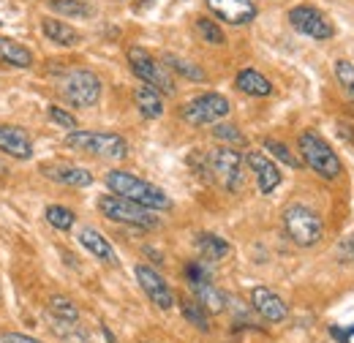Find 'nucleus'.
<instances>
[{
    "mask_svg": "<svg viewBox=\"0 0 354 343\" xmlns=\"http://www.w3.org/2000/svg\"><path fill=\"white\" fill-rule=\"evenodd\" d=\"M106 185H109L112 194L126 196V199H131V202L142 205V207H150V210H169L172 207V199L158 185L136 177L131 172H123V169L106 172Z\"/></svg>",
    "mask_w": 354,
    "mask_h": 343,
    "instance_id": "obj_1",
    "label": "nucleus"
},
{
    "mask_svg": "<svg viewBox=\"0 0 354 343\" xmlns=\"http://www.w3.org/2000/svg\"><path fill=\"white\" fill-rule=\"evenodd\" d=\"M66 147L98 156V158H112V161H120L129 156V142L120 133H109V131H71L66 136Z\"/></svg>",
    "mask_w": 354,
    "mask_h": 343,
    "instance_id": "obj_2",
    "label": "nucleus"
},
{
    "mask_svg": "<svg viewBox=\"0 0 354 343\" xmlns=\"http://www.w3.org/2000/svg\"><path fill=\"white\" fill-rule=\"evenodd\" d=\"M297 145H300V156H303V161H306L319 177H324V180H335V177L344 172V164H341L338 153H335V150L330 147V142L322 139L316 131H303L300 139H297Z\"/></svg>",
    "mask_w": 354,
    "mask_h": 343,
    "instance_id": "obj_3",
    "label": "nucleus"
},
{
    "mask_svg": "<svg viewBox=\"0 0 354 343\" xmlns=\"http://www.w3.org/2000/svg\"><path fill=\"white\" fill-rule=\"evenodd\" d=\"M126 57H129L131 71L142 80V82H145V85L156 87V90H158V93H164V95H172V93L177 90L175 77H172L169 66H167L164 60L153 57L147 49H142V46H129Z\"/></svg>",
    "mask_w": 354,
    "mask_h": 343,
    "instance_id": "obj_4",
    "label": "nucleus"
},
{
    "mask_svg": "<svg viewBox=\"0 0 354 343\" xmlns=\"http://www.w3.org/2000/svg\"><path fill=\"white\" fill-rule=\"evenodd\" d=\"M283 229L289 234V240L300 248H310L322 240L324 226L322 218L310 210L308 205H289L283 210Z\"/></svg>",
    "mask_w": 354,
    "mask_h": 343,
    "instance_id": "obj_5",
    "label": "nucleus"
},
{
    "mask_svg": "<svg viewBox=\"0 0 354 343\" xmlns=\"http://www.w3.org/2000/svg\"><path fill=\"white\" fill-rule=\"evenodd\" d=\"M98 210L104 213V218L115 221V223H129V226H139V229H156L158 226V218L150 207H142L126 196H101L98 199Z\"/></svg>",
    "mask_w": 354,
    "mask_h": 343,
    "instance_id": "obj_6",
    "label": "nucleus"
},
{
    "mask_svg": "<svg viewBox=\"0 0 354 343\" xmlns=\"http://www.w3.org/2000/svg\"><path fill=\"white\" fill-rule=\"evenodd\" d=\"M229 98L221 95V93H202V95H196V98H191L188 104H183V109H180V118L188 123V126H196V129H202V126H216V123H221L223 118L229 115Z\"/></svg>",
    "mask_w": 354,
    "mask_h": 343,
    "instance_id": "obj_7",
    "label": "nucleus"
},
{
    "mask_svg": "<svg viewBox=\"0 0 354 343\" xmlns=\"http://www.w3.org/2000/svg\"><path fill=\"white\" fill-rule=\"evenodd\" d=\"M60 93L71 106L88 109L95 106L101 98V80L88 68H74L60 80Z\"/></svg>",
    "mask_w": 354,
    "mask_h": 343,
    "instance_id": "obj_8",
    "label": "nucleus"
},
{
    "mask_svg": "<svg viewBox=\"0 0 354 343\" xmlns=\"http://www.w3.org/2000/svg\"><path fill=\"white\" fill-rule=\"evenodd\" d=\"M185 278H188V286L194 292V300L199 302L207 313H221L226 308V295L213 284V275H210L205 261H191L185 267Z\"/></svg>",
    "mask_w": 354,
    "mask_h": 343,
    "instance_id": "obj_9",
    "label": "nucleus"
},
{
    "mask_svg": "<svg viewBox=\"0 0 354 343\" xmlns=\"http://www.w3.org/2000/svg\"><path fill=\"white\" fill-rule=\"evenodd\" d=\"M289 22H292V28H295L297 33L310 36V39H316V41H327V39L335 36L333 22H330L319 8H313V6H295V8L289 11Z\"/></svg>",
    "mask_w": 354,
    "mask_h": 343,
    "instance_id": "obj_10",
    "label": "nucleus"
},
{
    "mask_svg": "<svg viewBox=\"0 0 354 343\" xmlns=\"http://www.w3.org/2000/svg\"><path fill=\"white\" fill-rule=\"evenodd\" d=\"M133 275H136L142 292L147 295V300L153 302L158 310H169V308L175 305V292H172V286L161 278V272H156V270L147 267V264H136Z\"/></svg>",
    "mask_w": 354,
    "mask_h": 343,
    "instance_id": "obj_11",
    "label": "nucleus"
},
{
    "mask_svg": "<svg viewBox=\"0 0 354 343\" xmlns=\"http://www.w3.org/2000/svg\"><path fill=\"white\" fill-rule=\"evenodd\" d=\"M207 161H210V169L223 183L226 191H237L240 188V180H243V174H240V169H243V156L234 147H216L207 156Z\"/></svg>",
    "mask_w": 354,
    "mask_h": 343,
    "instance_id": "obj_12",
    "label": "nucleus"
},
{
    "mask_svg": "<svg viewBox=\"0 0 354 343\" xmlns=\"http://www.w3.org/2000/svg\"><path fill=\"white\" fill-rule=\"evenodd\" d=\"M207 8L229 25H248L257 19V3L254 0H207Z\"/></svg>",
    "mask_w": 354,
    "mask_h": 343,
    "instance_id": "obj_13",
    "label": "nucleus"
},
{
    "mask_svg": "<svg viewBox=\"0 0 354 343\" xmlns=\"http://www.w3.org/2000/svg\"><path fill=\"white\" fill-rule=\"evenodd\" d=\"M251 305H254V310L265 322H270V324H278V322H283L289 316V305L283 302V297H278L267 286H254L251 289Z\"/></svg>",
    "mask_w": 354,
    "mask_h": 343,
    "instance_id": "obj_14",
    "label": "nucleus"
},
{
    "mask_svg": "<svg viewBox=\"0 0 354 343\" xmlns=\"http://www.w3.org/2000/svg\"><path fill=\"white\" fill-rule=\"evenodd\" d=\"M0 153L28 161L33 156V142H30L28 131L19 126H0Z\"/></svg>",
    "mask_w": 354,
    "mask_h": 343,
    "instance_id": "obj_15",
    "label": "nucleus"
},
{
    "mask_svg": "<svg viewBox=\"0 0 354 343\" xmlns=\"http://www.w3.org/2000/svg\"><path fill=\"white\" fill-rule=\"evenodd\" d=\"M41 172H44L49 180H55L60 185H68V188H88L90 183H93V174L85 167H74V164L55 161V164H44Z\"/></svg>",
    "mask_w": 354,
    "mask_h": 343,
    "instance_id": "obj_16",
    "label": "nucleus"
},
{
    "mask_svg": "<svg viewBox=\"0 0 354 343\" xmlns=\"http://www.w3.org/2000/svg\"><path fill=\"white\" fill-rule=\"evenodd\" d=\"M245 164L251 167V172L257 174V183H259V191L262 194H272L278 185H281V169L267 158L265 153H248L245 156Z\"/></svg>",
    "mask_w": 354,
    "mask_h": 343,
    "instance_id": "obj_17",
    "label": "nucleus"
},
{
    "mask_svg": "<svg viewBox=\"0 0 354 343\" xmlns=\"http://www.w3.org/2000/svg\"><path fill=\"white\" fill-rule=\"evenodd\" d=\"M80 243H82V248H88L93 257L98 259V261H106V264H118V254H115V248H112V243L98 232V229H93V226H85V229H80Z\"/></svg>",
    "mask_w": 354,
    "mask_h": 343,
    "instance_id": "obj_18",
    "label": "nucleus"
},
{
    "mask_svg": "<svg viewBox=\"0 0 354 343\" xmlns=\"http://www.w3.org/2000/svg\"><path fill=\"white\" fill-rule=\"evenodd\" d=\"M133 104H136L139 115H142V118H147V120H158V118L164 115L161 93L150 85H142V87H136V90H133Z\"/></svg>",
    "mask_w": 354,
    "mask_h": 343,
    "instance_id": "obj_19",
    "label": "nucleus"
},
{
    "mask_svg": "<svg viewBox=\"0 0 354 343\" xmlns=\"http://www.w3.org/2000/svg\"><path fill=\"white\" fill-rule=\"evenodd\" d=\"M0 66L30 68V66H33V55H30V49H25L19 41L0 36Z\"/></svg>",
    "mask_w": 354,
    "mask_h": 343,
    "instance_id": "obj_20",
    "label": "nucleus"
},
{
    "mask_svg": "<svg viewBox=\"0 0 354 343\" xmlns=\"http://www.w3.org/2000/svg\"><path fill=\"white\" fill-rule=\"evenodd\" d=\"M234 85H237V90H243L245 95H257V98H267V95H272V82L267 80L265 74L254 71V68H243V71L237 74Z\"/></svg>",
    "mask_w": 354,
    "mask_h": 343,
    "instance_id": "obj_21",
    "label": "nucleus"
},
{
    "mask_svg": "<svg viewBox=\"0 0 354 343\" xmlns=\"http://www.w3.org/2000/svg\"><path fill=\"white\" fill-rule=\"evenodd\" d=\"M41 30H44V36L49 39L52 44H60V46H77V44L82 41V36L71 28V25H66V22H57V19H41Z\"/></svg>",
    "mask_w": 354,
    "mask_h": 343,
    "instance_id": "obj_22",
    "label": "nucleus"
},
{
    "mask_svg": "<svg viewBox=\"0 0 354 343\" xmlns=\"http://www.w3.org/2000/svg\"><path fill=\"white\" fill-rule=\"evenodd\" d=\"M196 245H199V254H202L205 261H218V259H223L232 251L229 243L223 237H218V234H199Z\"/></svg>",
    "mask_w": 354,
    "mask_h": 343,
    "instance_id": "obj_23",
    "label": "nucleus"
},
{
    "mask_svg": "<svg viewBox=\"0 0 354 343\" xmlns=\"http://www.w3.org/2000/svg\"><path fill=\"white\" fill-rule=\"evenodd\" d=\"M49 316H52L57 324H77L80 308L68 300V297H52V300H49Z\"/></svg>",
    "mask_w": 354,
    "mask_h": 343,
    "instance_id": "obj_24",
    "label": "nucleus"
},
{
    "mask_svg": "<svg viewBox=\"0 0 354 343\" xmlns=\"http://www.w3.org/2000/svg\"><path fill=\"white\" fill-rule=\"evenodd\" d=\"M164 63L169 66V71H175V74L191 80V82H205V80H207V74H205L196 63H188V60H183V57H177V55H167Z\"/></svg>",
    "mask_w": 354,
    "mask_h": 343,
    "instance_id": "obj_25",
    "label": "nucleus"
},
{
    "mask_svg": "<svg viewBox=\"0 0 354 343\" xmlns=\"http://www.w3.org/2000/svg\"><path fill=\"white\" fill-rule=\"evenodd\" d=\"M180 310H183V319H185V322H191L196 330H202V333H207V330H210L207 310H205L196 300H183L180 302Z\"/></svg>",
    "mask_w": 354,
    "mask_h": 343,
    "instance_id": "obj_26",
    "label": "nucleus"
},
{
    "mask_svg": "<svg viewBox=\"0 0 354 343\" xmlns=\"http://www.w3.org/2000/svg\"><path fill=\"white\" fill-rule=\"evenodd\" d=\"M44 218L55 226V229H60V232H68V229H74V221H77V215L71 213L68 207H60V205H49L46 207Z\"/></svg>",
    "mask_w": 354,
    "mask_h": 343,
    "instance_id": "obj_27",
    "label": "nucleus"
},
{
    "mask_svg": "<svg viewBox=\"0 0 354 343\" xmlns=\"http://www.w3.org/2000/svg\"><path fill=\"white\" fill-rule=\"evenodd\" d=\"M49 8L57 14H66V17H90L93 14V8L82 0H49Z\"/></svg>",
    "mask_w": 354,
    "mask_h": 343,
    "instance_id": "obj_28",
    "label": "nucleus"
},
{
    "mask_svg": "<svg viewBox=\"0 0 354 343\" xmlns=\"http://www.w3.org/2000/svg\"><path fill=\"white\" fill-rule=\"evenodd\" d=\"M196 30H199V36L205 39L207 44H213V46H221L226 41V36H223V30L218 28V22H213V19H207V17H199L196 19Z\"/></svg>",
    "mask_w": 354,
    "mask_h": 343,
    "instance_id": "obj_29",
    "label": "nucleus"
},
{
    "mask_svg": "<svg viewBox=\"0 0 354 343\" xmlns=\"http://www.w3.org/2000/svg\"><path fill=\"white\" fill-rule=\"evenodd\" d=\"M265 150L267 153H272L281 164H286V167H292V169H297L300 167V161H297V156L283 145V142H278V139H265Z\"/></svg>",
    "mask_w": 354,
    "mask_h": 343,
    "instance_id": "obj_30",
    "label": "nucleus"
},
{
    "mask_svg": "<svg viewBox=\"0 0 354 343\" xmlns=\"http://www.w3.org/2000/svg\"><path fill=\"white\" fill-rule=\"evenodd\" d=\"M335 80L344 87V93L354 101V63L349 60H335Z\"/></svg>",
    "mask_w": 354,
    "mask_h": 343,
    "instance_id": "obj_31",
    "label": "nucleus"
},
{
    "mask_svg": "<svg viewBox=\"0 0 354 343\" xmlns=\"http://www.w3.org/2000/svg\"><path fill=\"white\" fill-rule=\"evenodd\" d=\"M46 115H49V120H52V123H57L60 129L77 131V118H74V115H68L66 109H60V106H49V109H46Z\"/></svg>",
    "mask_w": 354,
    "mask_h": 343,
    "instance_id": "obj_32",
    "label": "nucleus"
},
{
    "mask_svg": "<svg viewBox=\"0 0 354 343\" xmlns=\"http://www.w3.org/2000/svg\"><path fill=\"white\" fill-rule=\"evenodd\" d=\"M213 136L216 139H221V142H229V145H245V136L240 133V129L237 126H216L213 129Z\"/></svg>",
    "mask_w": 354,
    "mask_h": 343,
    "instance_id": "obj_33",
    "label": "nucleus"
},
{
    "mask_svg": "<svg viewBox=\"0 0 354 343\" xmlns=\"http://www.w3.org/2000/svg\"><path fill=\"white\" fill-rule=\"evenodd\" d=\"M3 343H44V341L30 338V335H22V333H6V335H3Z\"/></svg>",
    "mask_w": 354,
    "mask_h": 343,
    "instance_id": "obj_34",
    "label": "nucleus"
}]
</instances>
